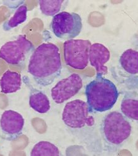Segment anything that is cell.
Here are the masks:
<instances>
[{
  "mask_svg": "<svg viewBox=\"0 0 138 156\" xmlns=\"http://www.w3.org/2000/svg\"><path fill=\"white\" fill-rule=\"evenodd\" d=\"M83 86L79 74L74 73L59 81L51 90L52 98L57 104H61L77 94Z\"/></svg>",
  "mask_w": 138,
  "mask_h": 156,
  "instance_id": "cell-8",
  "label": "cell"
},
{
  "mask_svg": "<svg viewBox=\"0 0 138 156\" xmlns=\"http://www.w3.org/2000/svg\"><path fill=\"white\" fill-rule=\"evenodd\" d=\"M119 64L123 70L131 75L138 74V51L129 48L119 57Z\"/></svg>",
  "mask_w": 138,
  "mask_h": 156,
  "instance_id": "cell-14",
  "label": "cell"
},
{
  "mask_svg": "<svg viewBox=\"0 0 138 156\" xmlns=\"http://www.w3.org/2000/svg\"><path fill=\"white\" fill-rule=\"evenodd\" d=\"M35 51L33 44L25 35H19L16 40L5 43L0 48V58L6 63L22 66Z\"/></svg>",
  "mask_w": 138,
  "mask_h": 156,
  "instance_id": "cell-6",
  "label": "cell"
},
{
  "mask_svg": "<svg viewBox=\"0 0 138 156\" xmlns=\"http://www.w3.org/2000/svg\"><path fill=\"white\" fill-rule=\"evenodd\" d=\"M29 106L39 113H46L50 110V102L48 96L41 90L31 87L29 96Z\"/></svg>",
  "mask_w": 138,
  "mask_h": 156,
  "instance_id": "cell-12",
  "label": "cell"
},
{
  "mask_svg": "<svg viewBox=\"0 0 138 156\" xmlns=\"http://www.w3.org/2000/svg\"><path fill=\"white\" fill-rule=\"evenodd\" d=\"M121 111L129 120L138 121V93L137 92L125 93L121 104Z\"/></svg>",
  "mask_w": 138,
  "mask_h": 156,
  "instance_id": "cell-11",
  "label": "cell"
},
{
  "mask_svg": "<svg viewBox=\"0 0 138 156\" xmlns=\"http://www.w3.org/2000/svg\"><path fill=\"white\" fill-rule=\"evenodd\" d=\"M25 126L23 116L14 110L5 111L0 119V129L2 138L8 141H13L20 136Z\"/></svg>",
  "mask_w": 138,
  "mask_h": 156,
  "instance_id": "cell-9",
  "label": "cell"
},
{
  "mask_svg": "<svg viewBox=\"0 0 138 156\" xmlns=\"http://www.w3.org/2000/svg\"><path fill=\"white\" fill-rule=\"evenodd\" d=\"M131 132V123L122 113L112 112L107 114L100 126L105 151L108 154L119 151L129 138Z\"/></svg>",
  "mask_w": 138,
  "mask_h": 156,
  "instance_id": "cell-2",
  "label": "cell"
},
{
  "mask_svg": "<svg viewBox=\"0 0 138 156\" xmlns=\"http://www.w3.org/2000/svg\"><path fill=\"white\" fill-rule=\"evenodd\" d=\"M30 156H62L57 146L48 141H40L32 149Z\"/></svg>",
  "mask_w": 138,
  "mask_h": 156,
  "instance_id": "cell-15",
  "label": "cell"
},
{
  "mask_svg": "<svg viewBox=\"0 0 138 156\" xmlns=\"http://www.w3.org/2000/svg\"><path fill=\"white\" fill-rule=\"evenodd\" d=\"M92 44L88 40H69L64 44V57L65 64L75 69L83 70L89 62Z\"/></svg>",
  "mask_w": 138,
  "mask_h": 156,
  "instance_id": "cell-7",
  "label": "cell"
},
{
  "mask_svg": "<svg viewBox=\"0 0 138 156\" xmlns=\"http://www.w3.org/2000/svg\"><path fill=\"white\" fill-rule=\"evenodd\" d=\"M28 9L26 5H22L18 7L13 15L3 25V28L5 31H9L24 23L27 18Z\"/></svg>",
  "mask_w": 138,
  "mask_h": 156,
  "instance_id": "cell-17",
  "label": "cell"
},
{
  "mask_svg": "<svg viewBox=\"0 0 138 156\" xmlns=\"http://www.w3.org/2000/svg\"><path fill=\"white\" fill-rule=\"evenodd\" d=\"M1 92L4 94L14 93L20 90L22 77L19 73L8 70L0 79Z\"/></svg>",
  "mask_w": 138,
  "mask_h": 156,
  "instance_id": "cell-13",
  "label": "cell"
},
{
  "mask_svg": "<svg viewBox=\"0 0 138 156\" xmlns=\"http://www.w3.org/2000/svg\"><path fill=\"white\" fill-rule=\"evenodd\" d=\"M85 94L90 113L109 111L116 103L119 93L115 84L103 76L97 75L85 86Z\"/></svg>",
  "mask_w": 138,
  "mask_h": 156,
  "instance_id": "cell-3",
  "label": "cell"
},
{
  "mask_svg": "<svg viewBox=\"0 0 138 156\" xmlns=\"http://www.w3.org/2000/svg\"><path fill=\"white\" fill-rule=\"evenodd\" d=\"M62 69L60 50L52 43H43L35 49L28 66V73L42 86L52 84L60 77Z\"/></svg>",
  "mask_w": 138,
  "mask_h": 156,
  "instance_id": "cell-1",
  "label": "cell"
},
{
  "mask_svg": "<svg viewBox=\"0 0 138 156\" xmlns=\"http://www.w3.org/2000/svg\"><path fill=\"white\" fill-rule=\"evenodd\" d=\"M50 28L57 38L67 41L72 40L81 32L82 18L75 13L61 12L53 16Z\"/></svg>",
  "mask_w": 138,
  "mask_h": 156,
  "instance_id": "cell-5",
  "label": "cell"
},
{
  "mask_svg": "<svg viewBox=\"0 0 138 156\" xmlns=\"http://www.w3.org/2000/svg\"><path fill=\"white\" fill-rule=\"evenodd\" d=\"M90 114L87 103L81 100H75L65 105L62 120L67 127L74 131L92 129L95 125V119Z\"/></svg>",
  "mask_w": 138,
  "mask_h": 156,
  "instance_id": "cell-4",
  "label": "cell"
},
{
  "mask_svg": "<svg viewBox=\"0 0 138 156\" xmlns=\"http://www.w3.org/2000/svg\"><path fill=\"white\" fill-rule=\"evenodd\" d=\"M111 54L103 44L95 43L91 45L89 52V62L95 67L97 75L103 76L107 73L108 68L105 64L109 61Z\"/></svg>",
  "mask_w": 138,
  "mask_h": 156,
  "instance_id": "cell-10",
  "label": "cell"
},
{
  "mask_svg": "<svg viewBox=\"0 0 138 156\" xmlns=\"http://www.w3.org/2000/svg\"><path fill=\"white\" fill-rule=\"evenodd\" d=\"M38 3L40 5V11L43 15L54 16L60 13V11L64 10L67 7L68 2L65 0H43L39 1Z\"/></svg>",
  "mask_w": 138,
  "mask_h": 156,
  "instance_id": "cell-16",
  "label": "cell"
}]
</instances>
